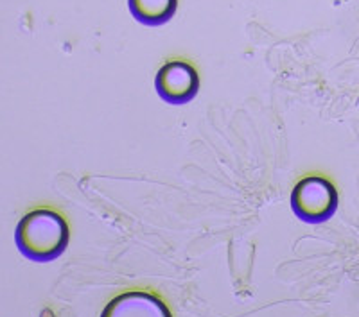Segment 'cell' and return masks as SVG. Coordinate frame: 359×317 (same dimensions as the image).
<instances>
[{"label": "cell", "mask_w": 359, "mask_h": 317, "mask_svg": "<svg viewBox=\"0 0 359 317\" xmlns=\"http://www.w3.org/2000/svg\"><path fill=\"white\" fill-rule=\"evenodd\" d=\"M16 244L27 258L49 262L65 251L70 228L63 215L49 208H38L23 215L16 226Z\"/></svg>", "instance_id": "6da1fadb"}, {"label": "cell", "mask_w": 359, "mask_h": 317, "mask_svg": "<svg viewBox=\"0 0 359 317\" xmlns=\"http://www.w3.org/2000/svg\"><path fill=\"white\" fill-rule=\"evenodd\" d=\"M291 206L300 219L307 222H322L336 211L338 192L327 178L307 176L293 188Z\"/></svg>", "instance_id": "7a4b0ae2"}, {"label": "cell", "mask_w": 359, "mask_h": 317, "mask_svg": "<svg viewBox=\"0 0 359 317\" xmlns=\"http://www.w3.org/2000/svg\"><path fill=\"white\" fill-rule=\"evenodd\" d=\"M157 92L171 104H185L199 92V74L187 61L175 59L162 65L155 77Z\"/></svg>", "instance_id": "3957f363"}, {"label": "cell", "mask_w": 359, "mask_h": 317, "mask_svg": "<svg viewBox=\"0 0 359 317\" xmlns=\"http://www.w3.org/2000/svg\"><path fill=\"white\" fill-rule=\"evenodd\" d=\"M101 317H173V314L157 294L130 291L113 298L104 307Z\"/></svg>", "instance_id": "277c9868"}, {"label": "cell", "mask_w": 359, "mask_h": 317, "mask_svg": "<svg viewBox=\"0 0 359 317\" xmlns=\"http://www.w3.org/2000/svg\"><path fill=\"white\" fill-rule=\"evenodd\" d=\"M131 14L144 25L157 27L175 16L178 0H128Z\"/></svg>", "instance_id": "5b68a950"}]
</instances>
